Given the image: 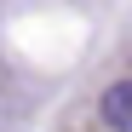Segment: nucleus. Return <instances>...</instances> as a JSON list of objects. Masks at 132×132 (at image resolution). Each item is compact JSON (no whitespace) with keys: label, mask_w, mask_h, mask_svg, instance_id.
<instances>
[{"label":"nucleus","mask_w":132,"mask_h":132,"mask_svg":"<svg viewBox=\"0 0 132 132\" xmlns=\"http://www.w3.org/2000/svg\"><path fill=\"white\" fill-rule=\"evenodd\" d=\"M98 115H103L109 132H132V80H115V86H109L103 103H98Z\"/></svg>","instance_id":"nucleus-1"}]
</instances>
